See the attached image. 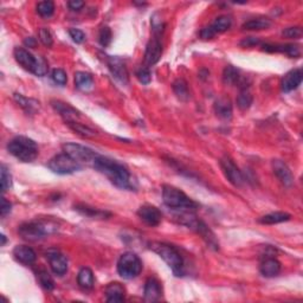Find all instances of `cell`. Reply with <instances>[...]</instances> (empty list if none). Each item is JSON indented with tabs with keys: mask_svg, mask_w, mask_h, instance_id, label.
I'll list each match as a JSON object with an SVG mask.
<instances>
[{
	"mask_svg": "<svg viewBox=\"0 0 303 303\" xmlns=\"http://www.w3.org/2000/svg\"><path fill=\"white\" fill-rule=\"evenodd\" d=\"M93 167L106 175L112 184L121 190L134 191L136 188V180L130 174L128 168L119 161L99 154L93 162Z\"/></svg>",
	"mask_w": 303,
	"mask_h": 303,
	"instance_id": "obj_1",
	"label": "cell"
},
{
	"mask_svg": "<svg viewBox=\"0 0 303 303\" xmlns=\"http://www.w3.org/2000/svg\"><path fill=\"white\" fill-rule=\"evenodd\" d=\"M148 247L165 260L166 264L171 268L175 276H178V277L184 276V258H182L181 253L179 252L177 247L171 245V244L161 242H151L148 244Z\"/></svg>",
	"mask_w": 303,
	"mask_h": 303,
	"instance_id": "obj_2",
	"label": "cell"
},
{
	"mask_svg": "<svg viewBox=\"0 0 303 303\" xmlns=\"http://www.w3.org/2000/svg\"><path fill=\"white\" fill-rule=\"evenodd\" d=\"M8 149L15 158L23 162L34 161L39 154L37 143L26 136H16L9 142Z\"/></svg>",
	"mask_w": 303,
	"mask_h": 303,
	"instance_id": "obj_3",
	"label": "cell"
},
{
	"mask_svg": "<svg viewBox=\"0 0 303 303\" xmlns=\"http://www.w3.org/2000/svg\"><path fill=\"white\" fill-rule=\"evenodd\" d=\"M162 199L166 206L174 210L181 211H195L198 208V204L192 200L187 194L174 186L164 185L162 187Z\"/></svg>",
	"mask_w": 303,
	"mask_h": 303,
	"instance_id": "obj_4",
	"label": "cell"
},
{
	"mask_svg": "<svg viewBox=\"0 0 303 303\" xmlns=\"http://www.w3.org/2000/svg\"><path fill=\"white\" fill-rule=\"evenodd\" d=\"M194 211H185L184 213L180 214V221L181 224L186 225L188 229L193 230L198 234H200L201 238L207 243V245L213 247L214 250L219 249V243L217 242L216 236H214L212 231L210 230L206 224L203 220H200L195 214Z\"/></svg>",
	"mask_w": 303,
	"mask_h": 303,
	"instance_id": "obj_5",
	"label": "cell"
},
{
	"mask_svg": "<svg viewBox=\"0 0 303 303\" xmlns=\"http://www.w3.org/2000/svg\"><path fill=\"white\" fill-rule=\"evenodd\" d=\"M15 58L25 70L30 71L36 76H45L48 74V63L43 57H35L31 52L24 48L15 49Z\"/></svg>",
	"mask_w": 303,
	"mask_h": 303,
	"instance_id": "obj_6",
	"label": "cell"
},
{
	"mask_svg": "<svg viewBox=\"0 0 303 303\" xmlns=\"http://www.w3.org/2000/svg\"><path fill=\"white\" fill-rule=\"evenodd\" d=\"M142 262L134 252H125L117 262V272L121 277L133 279L141 273Z\"/></svg>",
	"mask_w": 303,
	"mask_h": 303,
	"instance_id": "obj_7",
	"label": "cell"
},
{
	"mask_svg": "<svg viewBox=\"0 0 303 303\" xmlns=\"http://www.w3.org/2000/svg\"><path fill=\"white\" fill-rule=\"evenodd\" d=\"M52 231L51 225H49L43 221H30V223H24L19 226L18 232L22 238L29 242H35V240L44 238L47 234Z\"/></svg>",
	"mask_w": 303,
	"mask_h": 303,
	"instance_id": "obj_8",
	"label": "cell"
},
{
	"mask_svg": "<svg viewBox=\"0 0 303 303\" xmlns=\"http://www.w3.org/2000/svg\"><path fill=\"white\" fill-rule=\"evenodd\" d=\"M48 166L52 172L62 175L73 174L75 172L80 171V169L82 168V165L78 164L77 161H75L71 156L65 154V153L54 156V158L49 161Z\"/></svg>",
	"mask_w": 303,
	"mask_h": 303,
	"instance_id": "obj_9",
	"label": "cell"
},
{
	"mask_svg": "<svg viewBox=\"0 0 303 303\" xmlns=\"http://www.w3.org/2000/svg\"><path fill=\"white\" fill-rule=\"evenodd\" d=\"M63 151L65 154H68L77 161L78 164H91L93 165L96 156L99 155L95 151L86 147V146L78 145V143H65L63 145Z\"/></svg>",
	"mask_w": 303,
	"mask_h": 303,
	"instance_id": "obj_10",
	"label": "cell"
},
{
	"mask_svg": "<svg viewBox=\"0 0 303 303\" xmlns=\"http://www.w3.org/2000/svg\"><path fill=\"white\" fill-rule=\"evenodd\" d=\"M220 167L223 171L224 175H225L227 180H229L233 186L236 187H242L245 182L244 175L242 172L239 171V168L234 165V162L231 160L230 158H223L220 160Z\"/></svg>",
	"mask_w": 303,
	"mask_h": 303,
	"instance_id": "obj_11",
	"label": "cell"
},
{
	"mask_svg": "<svg viewBox=\"0 0 303 303\" xmlns=\"http://www.w3.org/2000/svg\"><path fill=\"white\" fill-rule=\"evenodd\" d=\"M51 106L52 108L60 114L62 119L64 120V122L67 123V125H69V123H73V122H80L81 113L75 109L74 107H71L70 104L64 103L58 100H52Z\"/></svg>",
	"mask_w": 303,
	"mask_h": 303,
	"instance_id": "obj_12",
	"label": "cell"
},
{
	"mask_svg": "<svg viewBox=\"0 0 303 303\" xmlns=\"http://www.w3.org/2000/svg\"><path fill=\"white\" fill-rule=\"evenodd\" d=\"M138 216L149 226H158L161 223L162 214L158 207L153 205H142L138 210Z\"/></svg>",
	"mask_w": 303,
	"mask_h": 303,
	"instance_id": "obj_13",
	"label": "cell"
},
{
	"mask_svg": "<svg viewBox=\"0 0 303 303\" xmlns=\"http://www.w3.org/2000/svg\"><path fill=\"white\" fill-rule=\"evenodd\" d=\"M107 65H108L110 73L117 81L123 84L129 82V75L127 71V68L123 62L117 57H108L107 58Z\"/></svg>",
	"mask_w": 303,
	"mask_h": 303,
	"instance_id": "obj_14",
	"label": "cell"
},
{
	"mask_svg": "<svg viewBox=\"0 0 303 303\" xmlns=\"http://www.w3.org/2000/svg\"><path fill=\"white\" fill-rule=\"evenodd\" d=\"M47 257L50 263V266L56 275H64L68 271V259L63 253L57 250H49L47 252Z\"/></svg>",
	"mask_w": 303,
	"mask_h": 303,
	"instance_id": "obj_15",
	"label": "cell"
},
{
	"mask_svg": "<svg viewBox=\"0 0 303 303\" xmlns=\"http://www.w3.org/2000/svg\"><path fill=\"white\" fill-rule=\"evenodd\" d=\"M162 55V45L158 36H154L151 41L148 42L147 48L145 52V61L148 65H154L160 61Z\"/></svg>",
	"mask_w": 303,
	"mask_h": 303,
	"instance_id": "obj_16",
	"label": "cell"
},
{
	"mask_svg": "<svg viewBox=\"0 0 303 303\" xmlns=\"http://www.w3.org/2000/svg\"><path fill=\"white\" fill-rule=\"evenodd\" d=\"M272 171L278 180L284 185L285 187H290L294 184V175H292L290 168L286 166L282 160H272Z\"/></svg>",
	"mask_w": 303,
	"mask_h": 303,
	"instance_id": "obj_17",
	"label": "cell"
},
{
	"mask_svg": "<svg viewBox=\"0 0 303 303\" xmlns=\"http://www.w3.org/2000/svg\"><path fill=\"white\" fill-rule=\"evenodd\" d=\"M303 74L301 69H294L290 70L289 73L285 74V76L283 77L281 88L284 93H290V91L297 89L299 84L302 83Z\"/></svg>",
	"mask_w": 303,
	"mask_h": 303,
	"instance_id": "obj_18",
	"label": "cell"
},
{
	"mask_svg": "<svg viewBox=\"0 0 303 303\" xmlns=\"http://www.w3.org/2000/svg\"><path fill=\"white\" fill-rule=\"evenodd\" d=\"M162 295L160 282L154 277H149L145 284V301L156 302L159 301Z\"/></svg>",
	"mask_w": 303,
	"mask_h": 303,
	"instance_id": "obj_19",
	"label": "cell"
},
{
	"mask_svg": "<svg viewBox=\"0 0 303 303\" xmlns=\"http://www.w3.org/2000/svg\"><path fill=\"white\" fill-rule=\"evenodd\" d=\"M263 51L266 52H282V54L288 55L291 58H297L301 56V51L297 45L294 44H285V45H279V44H264L262 48Z\"/></svg>",
	"mask_w": 303,
	"mask_h": 303,
	"instance_id": "obj_20",
	"label": "cell"
},
{
	"mask_svg": "<svg viewBox=\"0 0 303 303\" xmlns=\"http://www.w3.org/2000/svg\"><path fill=\"white\" fill-rule=\"evenodd\" d=\"M13 256L15 258L21 262L22 264H26L30 265L35 262L36 258H37V255L34 251V249H31L30 246L26 245H17L13 249Z\"/></svg>",
	"mask_w": 303,
	"mask_h": 303,
	"instance_id": "obj_21",
	"label": "cell"
},
{
	"mask_svg": "<svg viewBox=\"0 0 303 303\" xmlns=\"http://www.w3.org/2000/svg\"><path fill=\"white\" fill-rule=\"evenodd\" d=\"M214 113L221 120H230L232 117V103L226 96H221L214 102Z\"/></svg>",
	"mask_w": 303,
	"mask_h": 303,
	"instance_id": "obj_22",
	"label": "cell"
},
{
	"mask_svg": "<svg viewBox=\"0 0 303 303\" xmlns=\"http://www.w3.org/2000/svg\"><path fill=\"white\" fill-rule=\"evenodd\" d=\"M282 265L277 259L273 257H266V258L260 263L259 271L264 277H275L281 272Z\"/></svg>",
	"mask_w": 303,
	"mask_h": 303,
	"instance_id": "obj_23",
	"label": "cell"
},
{
	"mask_svg": "<svg viewBox=\"0 0 303 303\" xmlns=\"http://www.w3.org/2000/svg\"><path fill=\"white\" fill-rule=\"evenodd\" d=\"M125 286L119 282H113L106 288L107 302H122L125 301Z\"/></svg>",
	"mask_w": 303,
	"mask_h": 303,
	"instance_id": "obj_24",
	"label": "cell"
},
{
	"mask_svg": "<svg viewBox=\"0 0 303 303\" xmlns=\"http://www.w3.org/2000/svg\"><path fill=\"white\" fill-rule=\"evenodd\" d=\"M75 86L81 91H89L94 88V78L90 74L78 71L75 74Z\"/></svg>",
	"mask_w": 303,
	"mask_h": 303,
	"instance_id": "obj_25",
	"label": "cell"
},
{
	"mask_svg": "<svg viewBox=\"0 0 303 303\" xmlns=\"http://www.w3.org/2000/svg\"><path fill=\"white\" fill-rule=\"evenodd\" d=\"M291 216L286 212H271L269 214H265V216L259 218V223L260 224H265V225H273V224H279V223H284V221H288L290 219Z\"/></svg>",
	"mask_w": 303,
	"mask_h": 303,
	"instance_id": "obj_26",
	"label": "cell"
},
{
	"mask_svg": "<svg viewBox=\"0 0 303 303\" xmlns=\"http://www.w3.org/2000/svg\"><path fill=\"white\" fill-rule=\"evenodd\" d=\"M271 26V21L268 18H255L251 21H247L244 23L242 29L247 31H259V30H266Z\"/></svg>",
	"mask_w": 303,
	"mask_h": 303,
	"instance_id": "obj_27",
	"label": "cell"
},
{
	"mask_svg": "<svg viewBox=\"0 0 303 303\" xmlns=\"http://www.w3.org/2000/svg\"><path fill=\"white\" fill-rule=\"evenodd\" d=\"M75 210L78 211L81 214H83V216L90 217V218H100V219H104V218L110 217V213L106 212V211L97 210V208L90 207V206H88V205H84V204L76 205V206H75Z\"/></svg>",
	"mask_w": 303,
	"mask_h": 303,
	"instance_id": "obj_28",
	"label": "cell"
},
{
	"mask_svg": "<svg viewBox=\"0 0 303 303\" xmlns=\"http://www.w3.org/2000/svg\"><path fill=\"white\" fill-rule=\"evenodd\" d=\"M78 285L83 289H91L95 283V278H94V273L89 268H82L80 270L77 276Z\"/></svg>",
	"mask_w": 303,
	"mask_h": 303,
	"instance_id": "obj_29",
	"label": "cell"
},
{
	"mask_svg": "<svg viewBox=\"0 0 303 303\" xmlns=\"http://www.w3.org/2000/svg\"><path fill=\"white\" fill-rule=\"evenodd\" d=\"M15 100L16 102H17L19 106H21L22 108L29 114L36 113L39 108V102L32 99H28V97L23 96L21 94H15Z\"/></svg>",
	"mask_w": 303,
	"mask_h": 303,
	"instance_id": "obj_30",
	"label": "cell"
},
{
	"mask_svg": "<svg viewBox=\"0 0 303 303\" xmlns=\"http://www.w3.org/2000/svg\"><path fill=\"white\" fill-rule=\"evenodd\" d=\"M173 91L180 101L186 102V101L190 100L191 94H190V90H188V86L182 78H179V80H177L173 83Z\"/></svg>",
	"mask_w": 303,
	"mask_h": 303,
	"instance_id": "obj_31",
	"label": "cell"
},
{
	"mask_svg": "<svg viewBox=\"0 0 303 303\" xmlns=\"http://www.w3.org/2000/svg\"><path fill=\"white\" fill-rule=\"evenodd\" d=\"M239 80H240L239 71L237 70L234 67H232V65H227L225 69H224V73H223L224 83L229 84V86H233V84L238 83Z\"/></svg>",
	"mask_w": 303,
	"mask_h": 303,
	"instance_id": "obj_32",
	"label": "cell"
},
{
	"mask_svg": "<svg viewBox=\"0 0 303 303\" xmlns=\"http://www.w3.org/2000/svg\"><path fill=\"white\" fill-rule=\"evenodd\" d=\"M253 101V97L249 90L246 88H243L240 90L238 97H237V106L240 110H246L251 107Z\"/></svg>",
	"mask_w": 303,
	"mask_h": 303,
	"instance_id": "obj_33",
	"label": "cell"
},
{
	"mask_svg": "<svg viewBox=\"0 0 303 303\" xmlns=\"http://www.w3.org/2000/svg\"><path fill=\"white\" fill-rule=\"evenodd\" d=\"M68 126H69L75 133H77L78 135L83 136V138H94V136L96 135L95 130H93L91 128H89V127L83 125V123L81 122H73V123H69Z\"/></svg>",
	"mask_w": 303,
	"mask_h": 303,
	"instance_id": "obj_34",
	"label": "cell"
},
{
	"mask_svg": "<svg viewBox=\"0 0 303 303\" xmlns=\"http://www.w3.org/2000/svg\"><path fill=\"white\" fill-rule=\"evenodd\" d=\"M37 277H38L39 284L43 286L45 290H48V291L54 290L55 282L50 276V273H49L47 270H39V271L37 272Z\"/></svg>",
	"mask_w": 303,
	"mask_h": 303,
	"instance_id": "obj_35",
	"label": "cell"
},
{
	"mask_svg": "<svg viewBox=\"0 0 303 303\" xmlns=\"http://www.w3.org/2000/svg\"><path fill=\"white\" fill-rule=\"evenodd\" d=\"M231 24H232V21H231L230 17H227V16H220V17H218L216 21L213 22V24L211 26H212L214 32L218 34V32H225L229 30L231 28Z\"/></svg>",
	"mask_w": 303,
	"mask_h": 303,
	"instance_id": "obj_36",
	"label": "cell"
},
{
	"mask_svg": "<svg viewBox=\"0 0 303 303\" xmlns=\"http://www.w3.org/2000/svg\"><path fill=\"white\" fill-rule=\"evenodd\" d=\"M37 12L42 17H51L55 12V3L51 0H45V2H41L37 4Z\"/></svg>",
	"mask_w": 303,
	"mask_h": 303,
	"instance_id": "obj_37",
	"label": "cell"
},
{
	"mask_svg": "<svg viewBox=\"0 0 303 303\" xmlns=\"http://www.w3.org/2000/svg\"><path fill=\"white\" fill-rule=\"evenodd\" d=\"M0 175H2V191L6 192L12 186V177L9 168L5 165H2V167H0Z\"/></svg>",
	"mask_w": 303,
	"mask_h": 303,
	"instance_id": "obj_38",
	"label": "cell"
},
{
	"mask_svg": "<svg viewBox=\"0 0 303 303\" xmlns=\"http://www.w3.org/2000/svg\"><path fill=\"white\" fill-rule=\"evenodd\" d=\"M112 38H113V34L112 30L108 28V26H104V28L101 29L100 34H99V42L102 47H108V45L112 43Z\"/></svg>",
	"mask_w": 303,
	"mask_h": 303,
	"instance_id": "obj_39",
	"label": "cell"
},
{
	"mask_svg": "<svg viewBox=\"0 0 303 303\" xmlns=\"http://www.w3.org/2000/svg\"><path fill=\"white\" fill-rule=\"evenodd\" d=\"M39 39H41L42 43L48 48L52 47V44H54V38H52L51 32L49 31V29L47 28H42L41 30H39Z\"/></svg>",
	"mask_w": 303,
	"mask_h": 303,
	"instance_id": "obj_40",
	"label": "cell"
},
{
	"mask_svg": "<svg viewBox=\"0 0 303 303\" xmlns=\"http://www.w3.org/2000/svg\"><path fill=\"white\" fill-rule=\"evenodd\" d=\"M136 77H138V80L141 82L142 84H149L152 81V74L151 70L148 69V68H140L138 70V73H136Z\"/></svg>",
	"mask_w": 303,
	"mask_h": 303,
	"instance_id": "obj_41",
	"label": "cell"
},
{
	"mask_svg": "<svg viewBox=\"0 0 303 303\" xmlns=\"http://www.w3.org/2000/svg\"><path fill=\"white\" fill-rule=\"evenodd\" d=\"M51 77L52 80H54V82L60 84V86H64L68 81L67 74H65V71L63 69H55L52 71Z\"/></svg>",
	"mask_w": 303,
	"mask_h": 303,
	"instance_id": "obj_42",
	"label": "cell"
},
{
	"mask_svg": "<svg viewBox=\"0 0 303 303\" xmlns=\"http://www.w3.org/2000/svg\"><path fill=\"white\" fill-rule=\"evenodd\" d=\"M302 29L298 28V26H295V28H288L285 30H283L282 36L285 38H291V39H298L302 37Z\"/></svg>",
	"mask_w": 303,
	"mask_h": 303,
	"instance_id": "obj_43",
	"label": "cell"
},
{
	"mask_svg": "<svg viewBox=\"0 0 303 303\" xmlns=\"http://www.w3.org/2000/svg\"><path fill=\"white\" fill-rule=\"evenodd\" d=\"M69 35H70V37L73 38V41L75 42V43H77V44L83 43L84 39H86V35H84V32L78 30V29H70Z\"/></svg>",
	"mask_w": 303,
	"mask_h": 303,
	"instance_id": "obj_44",
	"label": "cell"
},
{
	"mask_svg": "<svg viewBox=\"0 0 303 303\" xmlns=\"http://www.w3.org/2000/svg\"><path fill=\"white\" fill-rule=\"evenodd\" d=\"M259 44V39L256 37H247L244 38L242 42H240V47L243 48H252L256 47V45Z\"/></svg>",
	"mask_w": 303,
	"mask_h": 303,
	"instance_id": "obj_45",
	"label": "cell"
},
{
	"mask_svg": "<svg viewBox=\"0 0 303 303\" xmlns=\"http://www.w3.org/2000/svg\"><path fill=\"white\" fill-rule=\"evenodd\" d=\"M216 36V32L212 29V26H206L200 31V37L203 39H211Z\"/></svg>",
	"mask_w": 303,
	"mask_h": 303,
	"instance_id": "obj_46",
	"label": "cell"
},
{
	"mask_svg": "<svg viewBox=\"0 0 303 303\" xmlns=\"http://www.w3.org/2000/svg\"><path fill=\"white\" fill-rule=\"evenodd\" d=\"M11 207H12L11 203L6 200V198H2V208H0V213H2V217H5L6 214L11 212Z\"/></svg>",
	"mask_w": 303,
	"mask_h": 303,
	"instance_id": "obj_47",
	"label": "cell"
},
{
	"mask_svg": "<svg viewBox=\"0 0 303 303\" xmlns=\"http://www.w3.org/2000/svg\"><path fill=\"white\" fill-rule=\"evenodd\" d=\"M68 6H69V9L73 10V11H80L84 6V3L81 2V0H70V2L68 3Z\"/></svg>",
	"mask_w": 303,
	"mask_h": 303,
	"instance_id": "obj_48",
	"label": "cell"
},
{
	"mask_svg": "<svg viewBox=\"0 0 303 303\" xmlns=\"http://www.w3.org/2000/svg\"><path fill=\"white\" fill-rule=\"evenodd\" d=\"M24 43H25V45H28L29 48H35L36 47V41H35V38H32V37L26 38Z\"/></svg>",
	"mask_w": 303,
	"mask_h": 303,
	"instance_id": "obj_49",
	"label": "cell"
},
{
	"mask_svg": "<svg viewBox=\"0 0 303 303\" xmlns=\"http://www.w3.org/2000/svg\"><path fill=\"white\" fill-rule=\"evenodd\" d=\"M5 243H6V237H5V234H2V246H4V245H5Z\"/></svg>",
	"mask_w": 303,
	"mask_h": 303,
	"instance_id": "obj_50",
	"label": "cell"
}]
</instances>
